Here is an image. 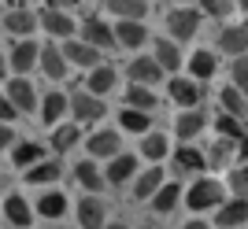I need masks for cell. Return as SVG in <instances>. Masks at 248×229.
I'll return each instance as SVG.
<instances>
[{"label":"cell","mask_w":248,"mask_h":229,"mask_svg":"<svg viewBox=\"0 0 248 229\" xmlns=\"http://www.w3.org/2000/svg\"><path fill=\"white\" fill-rule=\"evenodd\" d=\"M218 48L230 52V56L248 52V26H226V30L218 33Z\"/></svg>","instance_id":"cell-17"},{"label":"cell","mask_w":248,"mask_h":229,"mask_svg":"<svg viewBox=\"0 0 248 229\" xmlns=\"http://www.w3.org/2000/svg\"><path fill=\"white\" fill-rule=\"evenodd\" d=\"M4 30L11 33V41H15V37H30V33L37 30V15H33L30 8H8V15H4Z\"/></svg>","instance_id":"cell-5"},{"label":"cell","mask_w":248,"mask_h":229,"mask_svg":"<svg viewBox=\"0 0 248 229\" xmlns=\"http://www.w3.org/2000/svg\"><path fill=\"white\" fill-rule=\"evenodd\" d=\"M230 188L237 192V200H248V167H241V170L230 174Z\"/></svg>","instance_id":"cell-40"},{"label":"cell","mask_w":248,"mask_h":229,"mask_svg":"<svg viewBox=\"0 0 248 229\" xmlns=\"http://www.w3.org/2000/svg\"><path fill=\"white\" fill-rule=\"evenodd\" d=\"M193 74H197V78H211V74H215V56L211 52H193Z\"/></svg>","instance_id":"cell-39"},{"label":"cell","mask_w":248,"mask_h":229,"mask_svg":"<svg viewBox=\"0 0 248 229\" xmlns=\"http://www.w3.org/2000/svg\"><path fill=\"white\" fill-rule=\"evenodd\" d=\"M178 196H182V188L174 185V181H167V185L155 188V196H152V207L159 211V215H170V211L178 207Z\"/></svg>","instance_id":"cell-25"},{"label":"cell","mask_w":248,"mask_h":229,"mask_svg":"<svg viewBox=\"0 0 248 229\" xmlns=\"http://www.w3.org/2000/svg\"><path fill=\"white\" fill-rule=\"evenodd\" d=\"M4 218L11 222V226H19V229H26L33 222V211L26 207V200L19 196V192H11L8 200H4Z\"/></svg>","instance_id":"cell-14"},{"label":"cell","mask_w":248,"mask_h":229,"mask_svg":"<svg viewBox=\"0 0 248 229\" xmlns=\"http://www.w3.org/2000/svg\"><path fill=\"white\" fill-rule=\"evenodd\" d=\"M82 0H48V8H60V11H67V8H78Z\"/></svg>","instance_id":"cell-45"},{"label":"cell","mask_w":248,"mask_h":229,"mask_svg":"<svg viewBox=\"0 0 248 229\" xmlns=\"http://www.w3.org/2000/svg\"><path fill=\"white\" fill-rule=\"evenodd\" d=\"M104 229H126V226H123V222H115V226H104Z\"/></svg>","instance_id":"cell-50"},{"label":"cell","mask_w":248,"mask_h":229,"mask_svg":"<svg viewBox=\"0 0 248 229\" xmlns=\"http://www.w3.org/2000/svg\"><path fill=\"white\" fill-rule=\"evenodd\" d=\"M204 122H207L204 114L189 107V111H182V118H178V126H174V129H178V137H182V141H193V137H197L200 129H204Z\"/></svg>","instance_id":"cell-28"},{"label":"cell","mask_w":248,"mask_h":229,"mask_svg":"<svg viewBox=\"0 0 248 229\" xmlns=\"http://www.w3.org/2000/svg\"><path fill=\"white\" fill-rule=\"evenodd\" d=\"M182 4H189V0H182Z\"/></svg>","instance_id":"cell-53"},{"label":"cell","mask_w":248,"mask_h":229,"mask_svg":"<svg viewBox=\"0 0 248 229\" xmlns=\"http://www.w3.org/2000/svg\"><path fill=\"white\" fill-rule=\"evenodd\" d=\"M137 170V159L134 156H115L111 163H108V170H104V177L111 181V185H123V181H130Z\"/></svg>","instance_id":"cell-19"},{"label":"cell","mask_w":248,"mask_h":229,"mask_svg":"<svg viewBox=\"0 0 248 229\" xmlns=\"http://www.w3.org/2000/svg\"><path fill=\"white\" fill-rule=\"evenodd\" d=\"M159 78H163V67H159L155 59H145V56H141V59L130 63V82H137V85H155Z\"/></svg>","instance_id":"cell-16"},{"label":"cell","mask_w":248,"mask_h":229,"mask_svg":"<svg viewBox=\"0 0 248 229\" xmlns=\"http://www.w3.org/2000/svg\"><path fill=\"white\" fill-rule=\"evenodd\" d=\"M204 11L215 15V19H226L230 11H233V0H204Z\"/></svg>","instance_id":"cell-42"},{"label":"cell","mask_w":248,"mask_h":229,"mask_svg":"<svg viewBox=\"0 0 248 229\" xmlns=\"http://www.w3.org/2000/svg\"><path fill=\"white\" fill-rule=\"evenodd\" d=\"M215 129H218V137H230V141H245V137H248L245 126H241V118H237V114H226V111L215 118Z\"/></svg>","instance_id":"cell-33"},{"label":"cell","mask_w":248,"mask_h":229,"mask_svg":"<svg viewBox=\"0 0 248 229\" xmlns=\"http://www.w3.org/2000/svg\"><path fill=\"white\" fill-rule=\"evenodd\" d=\"M67 107H71V100H67L63 93H48V96H45V104H41V122L45 126H56Z\"/></svg>","instance_id":"cell-23"},{"label":"cell","mask_w":248,"mask_h":229,"mask_svg":"<svg viewBox=\"0 0 248 229\" xmlns=\"http://www.w3.org/2000/svg\"><path fill=\"white\" fill-rule=\"evenodd\" d=\"M11 141H15V133H11L8 126L0 122V148H11Z\"/></svg>","instance_id":"cell-44"},{"label":"cell","mask_w":248,"mask_h":229,"mask_svg":"<svg viewBox=\"0 0 248 229\" xmlns=\"http://www.w3.org/2000/svg\"><path fill=\"white\" fill-rule=\"evenodd\" d=\"M186 203H189V211L215 207V203H222V185H218L215 177H200V181H193V188L186 192Z\"/></svg>","instance_id":"cell-1"},{"label":"cell","mask_w":248,"mask_h":229,"mask_svg":"<svg viewBox=\"0 0 248 229\" xmlns=\"http://www.w3.org/2000/svg\"><path fill=\"white\" fill-rule=\"evenodd\" d=\"M155 63L163 67V71H178L182 67V56H178V48H174V41H155Z\"/></svg>","instance_id":"cell-34"},{"label":"cell","mask_w":248,"mask_h":229,"mask_svg":"<svg viewBox=\"0 0 248 229\" xmlns=\"http://www.w3.org/2000/svg\"><path fill=\"white\" fill-rule=\"evenodd\" d=\"M37 59H41V48H37L30 37H19V41H11V71H15V74H26Z\"/></svg>","instance_id":"cell-6"},{"label":"cell","mask_w":248,"mask_h":229,"mask_svg":"<svg viewBox=\"0 0 248 229\" xmlns=\"http://www.w3.org/2000/svg\"><path fill=\"white\" fill-rule=\"evenodd\" d=\"M115 41L123 44V48H141V44L148 41V30L137 19H123L119 26H115Z\"/></svg>","instance_id":"cell-10"},{"label":"cell","mask_w":248,"mask_h":229,"mask_svg":"<svg viewBox=\"0 0 248 229\" xmlns=\"http://www.w3.org/2000/svg\"><path fill=\"white\" fill-rule=\"evenodd\" d=\"M78 141H82V129H78V122L56 126V133H52V148H56V152H71Z\"/></svg>","instance_id":"cell-27"},{"label":"cell","mask_w":248,"mask_h":229,"mask_svg":"<svg viewBox=\"0 0 248 229\" xmlns=\"http://www.w3.org/2000/svg\"><path fill=\"white\" fill-rule=\"evenodd\" d=\"M119 122H123V129H130V133H145V129H148V111L130 107V111L119 114Z\"/></svg>","instance_id":"cell-36"},{"label":"cell","mask_w":248,"mask_h":229,"mask_svg":"<svg viewBox=\"0 0 248 229\" xmlns=\"http://www.w3.org/2000/svg\"><path fill=\"white\" fill-rule=\"evenodd\" d=\"M71 111H74V122H96L108 107H104V96L74 93V96H71Z\"/></svg>","instance_id":"cell-3"},{"label":"cell","mask_w":248,"mask_h":229,"mask_svg":"<svg viewBox=\"0 0 248 229\" xmlns=\"http://www.w3.org/2000/svg\"><path fill=\"white\" fill-rule=\"evenodd\" d=\"M141 152H145L148 159H163L167 156V137L163 133H148L145 144H141Z\"/></svg>","instance_id":"cell-37"},{"label":"cell","mask_w":248,"mask_h":229,"mask_svg":"<svg viewBox=\"0 0 248 229\" xmlns=\"http://www.w3.org/2000/svg\"><path fill=\"white\" fill-rule=\"evenodd\" d=\"M45 67V74H48L52 82H60L63 74H67V56H63V48H41V59H37Z\"/></svg>","instance_id":"cell-22"},{"label":"cell","mask_w":248,"mask_h":229,"mask_svg":"<svg viewBox=\"0 0 248 229\" xmlns=\"http://www.w3.org/2000/svg\"><path fill=\"white\" fill-rule=\"evenodd\" d=\"M170 96H174V104H182L189 111V107L200 104V85L189 82V78H174V82H170Z\"/></svg>","instance_id":"cell-18"},{"label":"cell","mask_w":248,"mask_h":229,"mask_svg":"<svg viewBox=\"0 0 248 229\" xmlns=\"http://www.w3.org/2000/svg\"><path fill=\"white\" fill-rule=\"evenodd\" d=\"M167 30H170V37H178V41H189V37L200 30V11H193V8L167 11Z\"/></svg>","instance_id":"cell-2"},{"label":"cell","mask_w":248,"mask_h":229,"mask_svg":"<svg viewBox=\"0 0 248 229\" xmlns=\"http://www.w3.org/2000/svg\"><path fill=\"white\" fill-rule=\"evenodd\" d=\"M15 114H19V107L11 104L8 96H0V122H11V118H15Z\"/></svg>","instance_id":"cell-43"},{"label":"cell","mask_w":248,"mask_h":229,"mask_svg":"<svg viewBox=\"0 0 248 229\" xmlns=\"http://www.w3.org/2000/svg\"><path fill=\"white\" fill-rule=\"evenodd\" d=\"M218 107L226 114H237V118H245V111H248V96L241 93L237 85H226L222 93H218Z\"/></svg>","instance_id":"cell-20"},{"label":"cell","mask_w":248,"mask_h":229,"mask_svg":"<svg viewBox=\"0 0 248 229\" xmlns=\"http://www.w3.org/2000/svg\"><path fill=\"white\" fill-rule=\"evenodd\" d=\"M63 211H67V196L63 192H45L37 200V215L41 218H63Z\"/></svg>","instance_id":"cell-29"},{"label":"cell","mask_w":248,"mask_h":229,"mask_svg":"<svg viewBox=\"0 0 248 229\" xmlns=\"http://www.w3.org/2000/svg\"><path fill=\"white\" fill-rule=\"evenodd\" d=\"M45 148L37 144V141H22V144H15V152H11V159H15V167H33V163H41Z\"/></svg>","instance_id":"cell-31"},{"label":"cell","mask_w":248,"mask_h":229,"mask_svg":"<svg viewBox=\"0 0 248 229\" xmlns=\"http://www.w3.org/2000/svg\"><path fill=\"white\" fill-rule=\"evenodd\" d=\"M237 156H241V159H248V137H245V141H241V148H237Z\"/></svg>","instance_id":"cell-46"},{"label":"cell","mask_w":248,"mask_h":229,"mask_svg":"<svg viewBox=\"0 0 248 229\" xmlns=\"http://www.w3.org/2000/svg\"><path fill=\"white\" fill-rule=\"evenodd\" d=\"M78 222H82V229H104V200L85 196L78 203Z\"/></svg>","instance_id":"cell-15"},{"label":"cell","mask_w":248,"mask_h":229,"mask_svg":"<svg viewBox=\"0 0 248 229\" xmlns=\"http://www.w3.org/2000/svg\"><path fill=\"white\" fill-rule=\"evenodd\" d=\"M4 71H8V63H4V56H0V78H4Z\"/></svg>","instance_id":"cell-49"},{"label":"cell","mask_w":248,"mask_h":229,"mask_svg":"<svg viewBox=\"0 0 248 229\" xmlns=\"http://www.w3.org/2000/svg\"><path fill=\"white\" fill-rule=\"evenodd\" d=\"M8 100L19 107V111H33V107H37V93H33V85L26 82V78H11L8 82Z\"/></svg>","instance_id":"cell-11"},{"label":"cell","mask_w":248,"mask_h":229,"mask_svg":"<svg viewBox=\"0 0 248 229\" xmlns=\"http://www.w3.org/2000/svg\"><path fill=\"white\" fill-rule=\"evenodd\" d=\"M233 85L248 96V56H241V59L233 63Z\"/></svg>","instance_id":"cell-41"},{"label":"cell","mask_w":248,"mask_h":229,"mask_svg":"<svg viewBox=\"0 0 248 229\" xmlns=\"http://www.w3.org/2000/svg\"><path fill=\"white\" fill-rule=\"evenodd\" d=\"M85 144H89V152H93V156L115 159V156H119V148H123V141H119V133H115V129H96Z\"/></svg>","instance_id":"cell-9"},{"label":"cell","mask_w":248,"mask_h":229,"mask_svg":"<svg viewBox=\"0 0 248 229\" xmlns=\"http://www.w3.org/2000/svg\"><path fill=\"white\" fill-rule=\"evenodd\" d=\"M186 229H211V226H207V222H189Z\"/></svg>","instance_id":"cell-47"},{"label":"cell","mask_w":248,"mask_h":229,"mask_svg":"<svg viewBox=\"0 0 248 229\" xmlns=\"http://www.w3.org/2000/svg\"><path fill=\"white\" fill-rule=\"evenodd\" d=\"M115 67H108V63H96L93 71H89V78H85V85H89V93L93 96H108L115 89Z\"/></svg>","instance_id":"cell-12"},{"label":"cell","mask_w":248,"mask_h":229,"mask_svg":"<svg viewBox=\"0 0 248 229\" xmlns=\"http://www.w3.org/2000/svg\"><path fill=\"white\" fill-rule=\"evenodd\" d=\"M159 185H163V170H159V167H152V170H145V174L137 177L134 192H137V200H152Z\"/></svg>","instance_id":"cell-30"},{"label":"cell","mask_w":248,"mask_h":229,"mask_svg":"<svg viewBox=\"0 0 248 229\" xmlns=\"http://www.w3.org/2000/svg\"><path fill=\"white\" fill-rule=\"evenodd\" d=\"M230 159H233V141H230V137H218L215 144H211V163L222 167V163H230Z\"/></svg>","instance_id":"cell-38"},{"label":"cell","mask_w":248,"mask_h":229,"mask_svg":"<svg viewBox=\"0 0 248 229\" xmlns=\"http://www.w3.org/2000/svg\"><path fill=\"white\" fill-rule=\"evenodd\" d=\"M141 229H155V226H141Z\"/></svg>","instance_id":"cell-52"},{"label":"cell","mask_w":248,"mask_h":229,"mask_svg":"<svg viewBox=\"0 0 248 229\" xmlns=\"http://www.w3.org/2000/svg\"><path fill=\"white\" fill-rule=\"evenodd\" d=\"M104 8L111 11V15H119V19H145V11H148V4L145 0H104Z\"/></svg>","instance_id":"cell-21"},{"label":"cell","mask_w":248,"mask_h":229,"mask_svg":"<svg viewBox=\"0 0 248 229\" xmlns=\"http://www.w3.org/2000/svg\"><path fill=\"white\" fill-rule=\"evenodd\" d=\"M159 104V96L152 93V89H148V85H130V89H126V107H137V111H152V107Z\"/></svg>","instance_id":"cell-24"},{"label":"cell","mask_w":248,"mask_h":229,"mask_svg":"<svg viewBox=\"0 0 248 229\" xmlns=\"http://www.w3.org/2000/svg\"><path fill=\"white\" fill-rule=\"evenodd\" d=\"M237 4H241V8H245V11H248V0H237Z\"/></svg>","instance_id":"cell-51"},{"label":"cell","mask_w":248,"mask_h":229,"mask_svg":"<svg viewBox=\"0 0 248 229\" xmlns=\"http://www.w3.org/2000/svg\"><path fill=\"white\" fill-rule=\"evenodd\" d=\"M82 33H85V41L93 44V48H100V52H108V48H115V30L108 26L104 19H96V15H89V19L82 22Z\"/></svg>","instance_id":"cell-4"},{"label":"cell","mask_w":248,"mask_h":229,"mask_svg":"<svg viewBox=\"0 0 248 229\" xmlns=\"http://www.w3.org/2000/svg\"><path fill=\"white\" fill-rule=\"evenodd\" d=\"M174 163H178V170H204L207 167V159L200 156L193 144H186V148H178V156H174Z\"/></svg>","instance_id":"cell-35"},{"label":"cell","mask_w":248,"mask_h":229,"mask_svg":"<svg viewBox=\"0 0 248 229\" xmlns=\"http://www.w3.org/2000/svg\"><path fill=\"white\" fill-rule=\"evenodd\" d=\"M37 26H45V30L56 33V37H74V19L60 8H45L41 15H37Z\"/></svg>","instance_id":"cell-7"},{"label":"cell","mask_w":248,"mask_h":229,"mask_svg":"<svg viewBox=\"0 0 248 229\" xmlns=\"http://www.w3.org/2000/svg\"><path fill=\"white\" fill-rule=\"evenodd\" d=\"M26 4H30V0H11V8H26Z\"/></svg>","instance_id":"cell-48"},{"label":"cell","mask_w":248,"mask_h":229,"mask_svg":"<svg viewBox=\"0 0 248 229\" xmlns=\"http://www.w3.org/2000/svg\"><path fill=\"white\" fill-rule=\"evenodd\" d=\"M60 177V163H52V159H41V163H33L30 170H26V181L30 185H52Z\"/></svg>","instance_id":"cell-26"},{"label":"cell","mask_w":248,"mask_h":229,"mask_svg":"<svg viewBox=\"0 0 248 229\" xmlns=\"http://www.w3.org/2000/svg\"><path fill=\"white\" fill-rule=\"evenodd\" d=\"M74 177H78V181H82V185L89 188V192H96V188L104 185V174L96 170V163H93V159H82V163L74 167Z\"/></svg>","instance_id":"cell-32"},{"label":"cell","mask_w":248,"mask_h":229,"mask_svg":"<svg viewBox=\"0 0 248 229\" xmlns=\"http://www.w3.org/2000/svg\"><path fill=\"white\" fill-rule=\"evenodd\" d=\"M63 56H67V63H78V67H96L100 63V48H93L89 41H74V37H67Z\"/></svg>","instance_id":"cell-8"},{"label":"cell","mask_w":248,"mask_h":229,"mask_svg":"<svg viewBox=\"0 0 248 229\" xmlns=\"http://www.w3.org/2000/svg\"><path fill=\"white\" fill-rule=\"evenodd\" d=\"M245 218H248V200H230V203H218V215H215L218 229H233V226H241Z\"/></svg>","instance_id":"cell-13"}]
</instances>
